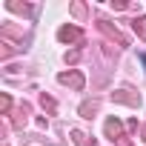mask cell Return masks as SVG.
I'll use <instances>...</instances> for the list:
<instances>
[{"label": "cell", "mask_w": 146, "mask_h": 146, "mask_svg": "<svg viewBox=\"0 0 146 146\" xmlns=\"http://www.w3.org/2000/svg\"><path fill=\"white\" fill-rule=\"evenodd\" d=\"M57 80H60L63 86H69V89H75V92H80V89L86 86V78L80 75L78 69H69V72H60V75H57Z\"/></svg>", "instance_id": "6da1fadb"}, {"label": "cell", "mask_w": 146, "mask_h": 146, "mask_svg": "<svg viewBox=\"0 0 146 146\" xmlns=\"http://www.w3.org/2000/svg\"><path fill=\"white\" fill-rule=\"evenodd\" d=\"M98 26H100V32H103L106 37L117 40V46H129V37H126V35H120V32H117V26H112L106 17H98Z\"/></svg>", "instance_id": "7a4b0ae2"}, {"label": "cell", "mask_w": 146, "mask_h": 146, "mask_svg": "<svg viewBox=\"0 0 146 146\" xmlns=\"http://www.w3.org/2000/svg\"><path fill=\"white\" fill-rule=\"evenodd\" d=\"M57 40L60 43H80L83 40V32L78 26H60L57 29Z\"/></svg>", "instance_id": "3957f363"}, {"label": "cell", "mask_w": 146, "mask_h": 146, "mask_svg": "<svg viewBox=\"0 0 146 146\" xmlns=\"http://www.w3.org/2000/svg\"><path fill=\"white\" fill-rule=\"evenodd\" d=\"M112 100H115V103H126V106H140V95L132 92V89H117V92H112Z\"/></svg>", "instance_id": "277c9868"}, {"label": "cell", "mask_w": 146, "mask_h": 146, "mask_svg": "<svg viewBox=\"0 0 146 146\" xmlns=\"http://www.w3.org/2000/svg\"><path fill=\"white\" fill-rule=\"evenodd\" d=\"M29 115H32V106H29V103H20L17 112L12 115V126H15V129H23V126L29 123Z\"/></svg>", "instance_id": "5b68a950"}, {"label": "cell", "mask_w": 146, "mask_h": 146, "mask_svg": "<svg viewBox=\"0 0 146 146\" xmlns=\"http://www.w3.org/2000/svg\"><path fill=\"white\" fill-rule=\"evenodd\" d=\"M103 129H106V137H112V140H120V137H123V123H120L117 117H109Z\"/></svg>", "instance_id": "8992f818"}, {"label": "cell", "mask_w": 146, "mask_h": 146, "mask_svg": "<svg viewBox=\"0 0 146 146\" xmlns=\"http://www.w3.org/2000/svg\"><path fill=\"white\" fill-rule=\"evenodd\" d=\"M6 9H9V12H17V15H26V17L32 15V6H29V3H17V0H9Z\"/></svg>", "instance_id": "52a82bcc"}, {"label": "cell", "mask_w": 146, "mask_h": 146, "mask_svg": "<svg viewBox=\"0 0 146 146\" xmlns=\"http://www.w3.org/2000/svg\"><path fill=\"white\" fill-rule=\"evenodd\" d=\"M0 35H3V37H15L17 43H23V32H20L17 26H9V23H6V26H0Z\"/></svg>", "instance_id": "ba28073f"}, {"label": "cell", "mask_w": 146, "mask_h": 146, "mask_svg": "<svg viewBox=\"0 0 146 146\" xmlns=\"http://www.w3.org/2000/svg\"><path fill=\"white\" fill-rule=\"evenodd\" d=\"M40 106H43V109H46L49 115H54V112H57V100H54L52 95H46V92L40 95Z\"/></svg>", "instance_id": "9c48e42d"}, {"label": "cell", "mask_w": 146, "mask_h": 146, "mask_svg": "<svg viewBox=\"0 0 146 146\" xmlns=\"http://www.w3.org/2000/svg\"><path fill=\"white\" fill-rule=\"evenodd\" d=\"M95 112H98V100H83L80 103V115L83 117H95Z\"/></svg>", "instance_id": "30bf717a"}, {"label": "cell", "mask_w": 146, "mask_h": 146, "mask_svg": "<svg viewBox=\"0 0 146 146\" xmlns=\"http://www.w3.org/2000/svg\"><path fill=\"white\" fill-rule=\"evenodd\" d=\"M135 32H137V37L140 40H146V15H140V17H135Z\"/></svg>", "instance_id": "8fae6325"}, {"label": "cell", "mask_w": 146, "mask_h": 146, "mask_svg": "<svg viewBox=\"0 0 146 146\" xmlns=\"http://www.w3.org/2000/svg\"><path fill=\"white\" fill-rule=\"evenodd\" d=\"M72 137H75V143H78V146H95V140H89L80 129H72Z\"/></svg>", "instance_id": "7c38bea8"}, {"label": "cell", "mask_w": 146, "mask_h": 146, "mask_svg": "<svg viewBox=\"0 0 146 146\" xmlns=\"http://www.w3.org/2000/svg\"><path fill=\"white\" fill-rule=\"evenodd\" d=\"M72 15H75L78 20H83L86 17V3H72Z\"/></svg>", "instance_id": "4fadbf2b"}, {"label": "cell", "mask_w": 146, "mask_h": 146, "mask_svg": "<svg viewBox=\"0 0 146 146\" xmlns=\"http://www.w3.org/2000/svg\"><path fill=\"white\" fill-rule=\"evenodd\" d=\"M9 109H12V98L9 95H0V112L9 115Z\"/></svg>", "instance_id": "5bb4252c"}, {"label": "cell", "mask_w": 146, "mask_h": 146, "mask_svg": "<svg viewBox=\"0 0 146 146\" xmlns=\"http://www.w3.org/2000/svg\"><path fill=\"white\" fill-rule=\"evenodd\" d=\"M78 60H80V49H75V52L66 54V63H78Z\"/></svg>", "instance_id": "9a60e30c"}, {"label": "cell", "mask_w": 146, "mask_h": 146, "mask_svg": "<svg viewBox=\"0 0 146 146\" xmlns=\"http://www.w3.org/2000/svg\"><path fill=\"white\" fill-rule=\"evenodd\" d=\"M12 54V43H0V57H9Z\"/></svg>", "instance_id": "2e32d148"}, {"label": "cell", "mask_w": 146, "mask_h": 146, "mask_svg": "<svg viewBox=\"0 0 146 146\" xmlns=\"http://www.w3.org/2000/svg\"><path fill=\"white\" fill-rule=\"evenodd\" d=\"M117 146H132V140H129V137H120V140H117Z\"/></svg>", "instance_id": "e0dca14e"}, {"label": "cell", "mask_w": 146, "mask_h": 146, "mask_svg": "<svg viewBox=\"0 0 146 146\" xmlns=\"http://www.w3.org/2000/svg\"><path fill=\"white\" fill-rule=\"evenodd\" d=\"M140 140H143V143H146V123H143V126H140Z\"/></svg>", "instance_id": "ac0fdd59"}]
</instances>
